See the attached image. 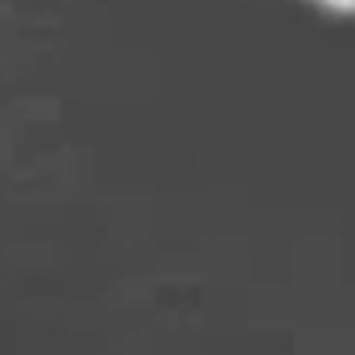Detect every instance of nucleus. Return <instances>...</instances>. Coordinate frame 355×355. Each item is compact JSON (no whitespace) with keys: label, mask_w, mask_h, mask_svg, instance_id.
Segmentation results:
<instances>
[{"label":"nucleus","mask_w":355,"mask_h":355,"mask_svg":"<svg viewBox=\"0 0 355 355\" xmlns=\"http://www.w3.org/2000/svg\"><path fill=\"white\" fill-rule=\"evenodd\" d=\"M318 3L328 10H338V14H355V0H318Z\"/></svg>","instance_id":"nucleus-1"}]
</instances>
